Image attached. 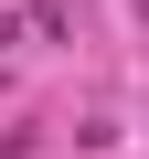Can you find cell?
Here are the masks:
<instances>
[{"label": "cell", "instance_id": "cell-1", "mask_svg": "<svg viewBox=\"0 0 149 159\" xmlns=\"http://www.w3.org/2000/svg\"><path fill=\"white\" fill-rule=\"evenodd\" d=\"M0 43H11V11H0Z\"/></svg>", "mask_w": 149, "mask_h": 159}]
</instances>
